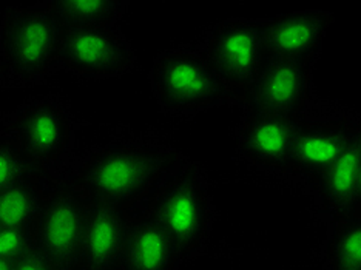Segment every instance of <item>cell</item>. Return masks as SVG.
Listing matches in <instances>:
<instances>
[{"mask_svg": "<svg viewBox=\"0 0 361 270\" xmlns=\"http://www.w3.org/2000/svg\"><path fill=\"white\" fill-rule=\"evenodd\" d=\"M169 145L147 141L110 144L88 153L78 164L71 183L90 202L127 210L161 184L179 164Z\"/></svg>", "mask_w": 361, "mask_h": 270, "instance_id": "1", "label": "cell"}, {"mask_svg": "<svg viewBox=\"0 0 361 270\" xmlns=\"http://www.w3.org/2000/svg\"><path fill=\"white\" fill-rule=\"evenodd\" d=\"M65 28L42 2L8 8L0 23V82L39 84L59 68Z\"/></svg>", "mask_w": 361, "mask_h": 270, "instance_id": "2", "label": "cell"}, {"mask_svg": "<svg viewBox=\"0 0 361 270\" xmlns=\"http://www.w3.org/2000/svg\"><path fill=\"white\" fill-rule=\"evenodd\" d=\"M149 214L173 244L179 264L206 247L215 218L207 178L195 162H180L156 190Z\"/></svg>", "mask_w": 361, "mask_h": 270, "instance_id": "3", "label": "cell"}, {"mask_svg": "<svg viewBox=\"0 0 361 270\" xmlns=\"http://www.w3.org/2000/svg\"><path fill=\"white\" fill-rule=\"evenodd\" d=\"M149 80L159 109L170 116H193L233 99L198 48L164 50L153 59Z\"/></svg>", "mask_w": 361, "mask_h": 270, "instance_id": "4", "label": "cell"}, {"mask_svg": "<svg viewBox=\"0 0 361 270\" xmlns=\"http://www.w3.org/2000/svg\"><path fill=\"white\" fill-rule=\"evenodd\" d=\"M5 132L18 144L30 168L45 173L68 158L76 121L57 96H39L8 114Z\"/></svg>", "mask_w": 361, "mask_h": 270, "instance_id": "5", "label": "cell"}, {"mask_svg": "<svg viewBox=\"0 0 361 270\" xmlns=\"http://www.w3.org/2000/svg\"><path fill=\"white\" fill-rule=\"evenodd\" d=\"M212 71L236 101H243L261 70L258 20L227 19L213 27L198 48Z\"/></svg>", "mask_w": 361, "mask_h": 270, "instance_id": "6", "label": "cell"}, {"mask_svg": "<svg viewBox=\"0 0 361 270\" xmlns=\"http://www.w3.org/2000/svg\"><path fill=\"white\" fill-rule=\"evenodd\" d=\"M360 137V122L346 113H309L295 125L286 176L309 181Z\"/></svg>", "mask_w": 361, "mask_h": 270, "instance_id": "7", "label": "cell"}, {"mask_svg": "<svg viewBox=\"0 0 361 270\" xmlns=\"http://www.w3.org/2000/svg\"><path fill=\"white\" fill-rule=\"evenodd\" d=\"M90 201L78 187L59 183L45 196L36 221L35 244L59 270H76Z\"/></svg>", "mask_w": 361, "mask_h": 270, "instance_id": "8", "label": "cell"}, {"mask_svg": "<svg viewBox=\"0 0 361 270\" xmlns=\"http://www.w3.org/2000/svg\"><path fill=\"white\" fill-rule=\"evenodd\" d=\"M314 101V63L270 59L241 104L272 116L300 121L312 113Z\"/></svg>", "mask_w": 361, "mask_h": 270, "instance_id": "9", "label": "cell"}, {"mask_svg": "<svg viewBox=\"0 0 361 270\" xmlns=\"http://www.w3.org/2000/svg\"><path fill=\"white\" fill-rule=\"evenodd\" d=\"M136 53L124 32L114 27L65 30L59 68L82 79H113L127 75Z\"/></svg>", "mask_w": 361, "mask_h": 270, "instance_id": "10", "label": "cell"}, {"mask_svg": "<svg viewBox=\"0 0 361 270\" xmlns=\"http://www.w3.org/2000/svg\"><path fill=\"white\" fill-rule=\"evenodd\" d=\"M334 22L326 11H297L258 20L262 53L270 59L315 63Z\"/></svg>", "mask_w": 361, "mask_h": 270, "instance_id": "11", "label": "cell"}, {"mask_svg": "<svg viewBox=\"0 0 361 270\" xmlns=\"http://www.w3.org/2000/svg\"><path fill=\"white\" fill-rule=\"evenodd\" d=\"M297 122L244 107L238 127V154L258 168L286 175Z\"/></svg>", "mask_w": 361, "mask_h": 270, "instance_id": "12", "label": "cell"}, {"mask_svg": "<svg viewBox=\"0 0 361 270\" xmlns=\"http://www.w3.org/2000/svg\"><path fill=\"white\" fill-rule=\"evenodd\" d=\"M127 227L126 210L90 202L76 270H119Z\"/></svg>", "mask_w": 361, "mask_h": 270, "instance_id": "13", "label": "cell"}, {"mask_svg": "<svg viewBox=\"0 0 361 270\" xmlns=\"http://www.w3.org/2000/svg\"><path fill=\"white\" fill-rule=\"evenodd\" d=\"M307 183L318 207L331 219L361 210V137Z\"/></svg>", "mask_w": 361, "mask_h": 270, "instance_id": "14", "label": "cell"}, {"mask_svg": "<svg viewBox=\"0 0 361 270\" xmlns=\"http://www.w3.org/2000/svg\"><path fill=\"white\" fill-rule=\"evenodd\" d=\"M178 264L173 244L149 211L128 219L119 270H175Z\"/></svg>", "mask_w": 361, "mask_h": 270, "instance_id": "15", "label": "cell"}, {"mask_svg": "<svg viewBox=\"0 0 361 270\" xmlns=\"http://www.w3.org/2000/svg\"><path fill=\"white\" fill-rule=\"evenodd\" d=\"M40 171H30L20 181L0 190V227H35L45 193Z\"/></svg>", "mask_w": 361, "mask_h": 270, "instance_id": "16", "label": "cell"}, {"mask_svg": "<svg viewBox=\"0 0 361 270\" xmlns=\"http://www.w3.org/2000/svg\"><path fill=\"white\" fill-rule=\"evenodd\" d=\"M48 6L65 30L114 27L126 13L128 2L119 0H53Z\"/></svg>", "mask_w": 361, "mask_h": 270, "instance_id": "17", "label": "cell"}, {"mask_svg": "<svg viewBox=\"0 0 361 270\" xmlns=\"http://www.w3.org/2000/svg\"><path fill=\"white\" fill-rule=\"evenodd\" d=\"M324 263L326 270H361V210L331 219Z\"/></svg>", "mask_w": 361, "mask_h": 270, "instance_id": "18", "label": "cell"}, {"mask_svg": "<svg viewBox=\"0 0 361 270\" xmlns=\"http://www.w3.org/2000/svg\"><path fill=\"white\" fill-rule=\"evenodd\" d=\"M30 171L32 170L23 159L11 135L6 132L0 133V190L20 181Z\"/></svg>", "mask_w": 361, "mask_h": 270, "instance_id": "19", "label": "cell"}, {"mask_svg": "<svg viewBox=\"0 0 361 270\" xmlns=\"http://www.w3.org/2000/svg\"><path fill=\"white\" fill-rule=\"evenodd\" d=\"M35 245L32 227H0V257L18 261Z\"/></svg>", "mask_w": 361, "mask_h": 270, "instance_id": "20", "label": "cell"}, {"mask_svg": "<svg viewBox=\"0 0 361 270\" xmlns=\"http://www.w3.org/2000/svg\"><path fill=\"white\" fill-rule=\"evenodd\" d=\"M14 270H59L35 244L14 263Z\"/></svg>", "mask_w": 361, "mask_h": 270, "instance_id": "21", "label": "cell"}, {"mask_svg": "<svg viewBox=\"0 0 361 270\" xmlns=\"http://www.w3.org/2000/svg\"><path fill=\"white\" fill-rule=\"evenodd\" d=\"M0 270H14V261L0 257Z\"/></svg>", "mask_w": 361, "mask_h": 270, "instance_id": "22", "label": "cell"}]
</instances>
